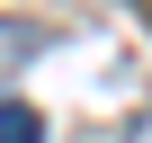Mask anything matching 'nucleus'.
Instances as JSON below:
<instances>
[{
    "label": "nucleus",
    "instance_id": "obj_2",
    "mask_svg": "<svg viewBox=\"0 0 152 143\" xmlns=\"http://www.w3.org/2000/svg\"><path fill=\"white\" fill-rule=\"evenodd\" d=\"M0 143H45V116L27 98H0Z\"/></svg>",
    "mask_w": 152,
    "mask_h": 143
},
{
    "label": "nucleus",
    "instance_id": "obj_1",
    "mask_svg": "<svg viewBox=\"0 0 152 143\" xmlns=\"http://www.w3.org/2000/svg\"><path fill=\"white\" fill-rule=\"evenodd\" d=\"M36 54H45V27L36 18H0V81H9L18 63H36Z\"/></svg>",
    "mask_w": 152,
    "mask_h": 143
}]
</instances>
